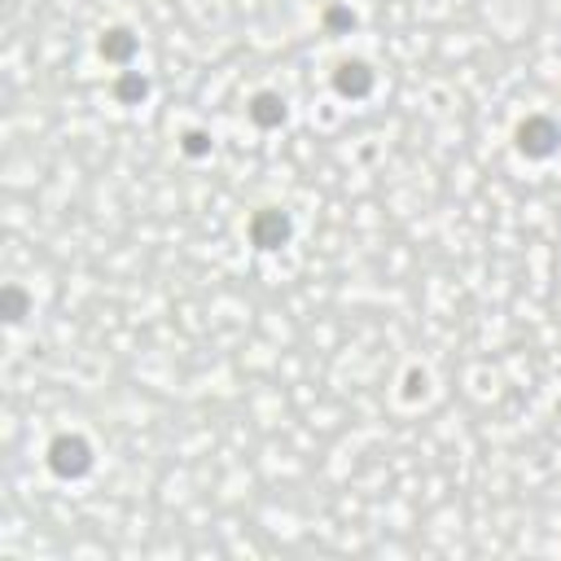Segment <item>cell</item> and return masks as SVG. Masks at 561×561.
<instances>
[{
	"mask_svg": "<svg viewBox=\"0 0 561 561\" xmlns=\"http://www.w3.org/2000/svg\"><path fill=\"white\" fill-rule=\"evenodd\" d=\"M31 307H35V298H31V289L22 280L0 285V316H4V324H22L31 316Z\"/></svg>",
	"mask_w": 561,
	"mask_h": 561,
	"instance_id": "cell-8",
	"label": "cell"
},
{
	"mask_svg": "<svg viewBox=\"0 0 561 561\" xmlns=\"http://www.w3.org/2000/svg\"><path fill=\"white\" fill-rule=\"evenodd\" d=\"M245 241L263 254L272 250H285L294 241V215L285 206H259L250 219H245Z\"/></svg>",
	"mask_w": 561,
	"mask_h": 561,
	"instance_id": "cell-3",
	"label": "cell"
},
{
	"mask_svg": "<svg viewBox=\"0 0 561 561\" xmlns=\"http://www.w3.org/2000/svg\"><path fill=\"white\" fill-rule=\"evenodd\" d=\"M513 149L526 158V162H548L557 149H561V123L552 114H526L517 118L513 127Z\"/></svg>",
	"mask_w": 561,
	"mask_h": 561,
	"instance_id": "cell-2",
	"label": "cell"
},
{
	"mask_svg": "<svg viewBox=\"0 0 561 561\" xmlns=\"http://www.w3.org/2000/svg\"><path fill=\"white\" fill-rule=\"evenodd\" d=\"M245 118L259 127V131H276L289 123V101L276 92V88H259L250 101H245Z\"/></svg>",
	"mask_w": 561,
	"mask_h": 561,
	"instance_id": "cell-6",
	"label": "cell"
},
{
	"mask_svg": "<svg viewBox=\"0 0 561 561\" xmlns=\"http://www.w3.org/2000/svg\"><path fill=\"white\" fill-rule=\"evenodd\" d=\"M136 53H140V35H136V26H127V22H110V26L96 35V57L110 61V66H118V70L131 66Z\"/></svg>",
	"mask_w": 561,
	"mask_h": 561,
	"instance_id": "cell-5",
	"label": "cell"
},
{
	"mask_svg": "<svg viewBox=\"0 0 561 561\" xmlns=\"http://www.w3.org/2000/svg\"><path fill=\"white\" fill-rule=\"evenodd\" d=\"M355 9L351 4H342V0H333V4H324V13H320V26L329 31V35H351L355 31Z\"/></svg>",
	"mask_w": 561,
	"mask_h": 561,
	"instance_id": "cell-9",
	"label": "cell"
},
{
	"mask_svg": "<svg viewBox=\"0 0 561 561\" xmlns=\"http://www.w3.org/2000/svg\"><path fill=\"white\" fill-rule=\"evenodd\" d=\"M149 75L145 70H131V66H123L118 75H114V83H110V96L118 101V105H140L145 96H149Z\"/></svg>",
	"mask_w": 561,
	"mask_h": 561,
	"instance_id": "cell-7",
	"label": "cell"
},
{
	"mask_svg": "<svg viewBox=\"0 0 561 561\" xmlns=\"http://www.w3.org/2000/svg\"><path fill=\"white\" fill-rule=\"evenodd\" d=\"M44 465H48L53 478H61V482H79V478L92 473V465H96V447H92L88 434H79V430H61V434L48 438V447H44Z\"/></svg>",
	"mask_w": 561,
	"mask_h": 561,
	"instance_id": "cell-1",
	"label": "cell"
},
{
	"mask_svg": "<svg viewBox=\"0 0 561 561\" xmlns=\"http://www.w3.org/2000/svg\"><path fill=\"white\" fill-rule=\"evenodd\" d=\"M329 83H333V92H337L342 101H364V96H373V88H377V70H373V61H364V57H342V61L333 66Z\"/></svg>",
	"mask_w": 561,
	"mask_h": 561,
	"instance_id": "cell-4",
	"label": "cell"
},
{
	"mask_svg": "<svg viewBox=\"0 0 561 561\" xmlns=\"http://www.w3.org/2000/svg\"><path fill=\"white\" fill-rule=\"evenodd\" d=\"M210 149H215V136H210L206 127H184V131H180V153H184V158L202 162V158H210Z\"/></svg>",
	"mask_w": 561,
	"mask_h": 561,
	"instance_id": "cell-10",
	"label": "cell"
},
{
	"mask_svg": "<svg viewBox=\"0 0 561 561\" xmlns=\"http://www.w3.org/2000/svg\"><path fill=\"white\" fill-rule=\"evenodd\" d=\"M399 394H403V399H421V394H425V368H416V364H412V368L403 373Z\"/></svg>",
	"mask_w": 561,
	"mask_h": 561,
	"instance_id": "cell-11",
	"label": "cell"
}]
</instances>
